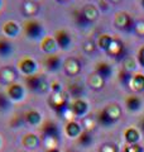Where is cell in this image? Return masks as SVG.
Wrapping results in <instances>:
<instances>
[{
	"instance_id": "cell-1",
	"label": "cell",
	"mask_w": 144,
	"mask_h": 152,
	"mask_svg": "<svg viewBox=\"0 0 144 152\" xmlns=\"http://www.w3.org/2000/svg\"><path fill=\"white\" fill-rule=\"evenodd\" d=\"M99 17H100L99 7L94 5V4H86L80 12L76 13V22L81 27H86L95 23L99 19Z\"/></svg>"
},
{
	"instance_id": "cell-2",
	"label": "cell",
	"mask_w": 144,
	"mask_h": 152,
	"mask_svg": "<svg viewBox=\"0 0 144 152\" xmlns=\"http://www.w3.org/2000/svg\"><path fill=\"white\" fill-rule=\"evenodd\" d=\"M25 85L28 90L34 93H39V94L47 93V90L51 88L49 83L42 75H37V74L25 76Z\"/></svg>"
},
{
	"instance_id": "cell-3",
	"label": "cell",
	"mask_w": 144,
	"mask_h": 152,
	"mask_svg": "<svg viewBox=\"0 0 144 152\" xmlns=\"http://www.w3.org/2000/svg\"><path fill=\"white\" fill-rule=\"evenodd\" d=\"M24 34H25L27 38L33 41L42 39L46 36L42 23L36 20V19H28V20L24 22Z\"/></svg>"
},
{
	"instance_id": "cell-4",
	"label": "cell",
	"mask_w": 144,
	"mask_h": 152,
	"mask_svg": "<svg viewBox=\"0 0 144 152\" xmlns=\"http://www.w3.org/2000/svg\"><path fill=\"white\" fill-rule=\"evenodd\" d=\"M48 104H49V107L58 114H63L67 109L70 108L68 96H67V94L65 91L52 93L49 99H48Z\"/></svg>"
},
{
	"instance_id": "cell-5",
	"label": "cell",
	"mask_w": 144,
	"mask_h": 152,
	"mask_svg": "<svg viewBox=\"0 0 144 152\" xmlns=\"http://www.w3.org/2000/svg\"><path fill=\"white\" fill-rule=\"evenodd\" d=\"M114 24L118 29L123 32H132L134 28V20L129 13L118 12L114 17Z\"/></svg>"
},
{
	"instance_id": "cell-6",
	"label": "cell",
	"mask_w": 144,
	"mask_h": 152,
	"mask_svg": "<svg viewBox=\"0 0 144 152\" xmlns=\"http://www.w3.org/2000/svg\"><path fill=\"white\" fill-rule=\"evenodd\" d=\"M106 53L108 56H110L111 58H115V60H121L125 57V46H124L123 41L120 39L118 37H113V41L110 43L109 48L106 50Z\"/></svg>"
},
{
	"instance_id": "cell-7",
	"label": "cell",
	"mask_w": 144,
	"mask_h": 152,
	"mask_svg": "<svg viewBox=\"0 0 144 152\" xmlns=\"http://www.w3.org/2000/svg\"><path fill=\"white\" fill-rule=\"evenodd\" d=\"M17 67H18V70L20 71L23 75L29 76V75H34L36 74V71L38 69V65H37L36 61L32 58V57L24 56L23 58L19 60Z\"/></svg>"
},
{
	"instance_id": "cell-8",
	"label": "cell",
	"mask_w": 144,
	"mask_h": 152,
	"mask_svg": "<svg viewBox=\"0 0 144 152\" xmlns=\"http://www.w3.org/2000/svg\"><path fill=\"white\" fill-rule=\"evenodd\" d=\"M62 67H63V71L67 76L73 77V76H77L81 72L82 64H81V61L79 58H76V57H68L63 62Z\"/></svg>"
},
{
	"instance_id": "cell-9",
	"label": "cell",
	"mask_w": 144,
	"mask_h": 152,
	"mask_svg": "<svg viewBox=\"0 0 144 152\" xmlns=\"http://www.w3.org/2000/svg\"><path fill=\"white\" fill-rule=\"evenodd\" d=\"M18 79V70L14 67V66H3L0 69V83L4 85H10L14 84Z\"/></svg>"
},
{
	"instance_id": "cell-10",
	"label": "cell",
	"mask_w": 144,
	"mask_h": 152,
	"mask_svg": "<svg viewBox=\"0 0 144 152\" xmlns=\"http://www.w3.org/2000/svg\"><path fill=\"white\" fill-rule=\"evenodd\" d=\"M20 10L25 18H33L38 15V13H39L41 4L36 0H24L20 5Z\"/></svg>"
},
{
	"instance_id": "cell-11",
	"label": "cell",
	"mask_w": 144,
	"mask_h": 152,
	"mask_svg": "<svg viewBox=\"0 0 144 152\" xmlns=\"http://www.w3.org/2000/svg\"><path fill=\"white\" fill-rule=\"evenodd\" d=\"M7 96L10 99V100L14 102H20L24 99V95H25V89H24L23 85L18 84V83H14L10 84L7 86Z\"/></svg>"
},
{
	"instance_id": "cell-12",
	"label": "cell",
	"mask_w": 144,
	"mask_h": 152,
	"mask_svg": "<svg viewBox=\"0 0 144 152\" xmlns=\"http://www.w3.org/2000/svg\"><path fill=\"white\" fill-rule=\"evenodd\" d=\"M41 131H42L44 141L46 140H56V141L60 140V129L56 123H53V122H51V121L46 122L41 127Z\"/></svg>"
},
{
	"instance_id": "cell-13",
	"label": "cell",
	"mask_w": 144,
	"mask_h": 152,
	"mask_svg": "<svg viewBox=\"0 0 144 152\" xmlns=\"http://www.w3.org/2000/svg\"><path fill=\"white\" fill-rule=\"evenodd\" d=\"M55 39L58 45V48L61 50H68L72 45V38L71 34L65 29H58L55 32Z\"/></svg>"
},
{
	"instance_id": "cell-14",
	"label": "cell",
	"mask_w": 144,
	"mask_h": 152,
	"mask_svg": "<svg viewBox=\"0 0 144 152\" xmlns=\"http://www.w3.org/2000/svg\"><path fill=\"white\" fill-rule=\"evenodd\" d=\"M41 50L47 55H55V52L58 50V45L52 36H44L41 39Z\"/></svg>"
},
{
	"instance_id": "cell-15",
	"label": "cell",
	"mask_w": 144,
	"mask_h": 152,
	"mask_svg": "<svg viewBox=\"0 0 144 152\" xmlns=\"http://www.w3.org/2000/svg\"><path fill=\"white\" fill-rule=\"evenodd\" d=\"M70 108L76 117H85L89 112V104L81 98L75 99V100L70 104Z\"/></svg>"
},
{
	"instance_id": "cell-16",
	"label": "cell",
	"mask_w": 144,
	"mask_h": 152,
	"mask_svg": "<svg viewBox=\"0 0 144 152\" xmlns=\"http://www.w3.org/2000/svg\"><path fill=\"white\" fill-rule=\"evenodd\" d=\"M44 66L48 71H52V72H55V71H58L61 67H62V61L61 58L57 55H48L46 58H44Z\"/></svg>"
},
{
	"instance_id": "cell-17",
	"label": "cell",
	"mask_w": 144,
	"mask_h": 152,
	"mask_svg": "<svg viewBox=\"0 0 144 152\" xmlns=\"http://www.w3.org/2000/svg\"><path fill=\"white\" fill-rule=\"evenodd\" d=\"M1 31L4 33V36H7L9 38H14L19 34V31H20V28H19V24L17 22L14 20H8L3 24L1 27Z\"/></svg>"
},
{
	"instance_id": "cell-18",
	"label": "cell",
	"mask_w": 144,
	"mask_h": 152,
	"mask_svg": "<svg viewBox=\"0 0 144 152\" xmlns=\"http://www.w3.org/2000/svg\"><path fill=\"white\" fill-rule=\"evenodd\" d=\"M95 72L101 76L104 80H108L113 76V67L108 62H99L95 66Z\"/></svg>"
},
{
	"instance_id": "cell-19",
	"label": "cell",
	"mask_w": 144,
	"mask_h": 152,
	"mask_svg": "<svg viewBox=\"0 0 144 152\" xmlns=\"http://www.w3.org/2000/svg\"><path fill=\"white\" fill-rule=\"evenodd\" d=\"M105 83H106V80H104L101 76L97 75L96 72H92L87 77V85L92 90H101L105 86Z\"/></svg>"
},
{
	"instance_id": "cell-20",
	"label": "cell",
	"mask_w": 144,
	"mask_h": 152,
	"mask_svg": "<svg viewBox=\"0 0 144 152\" xmlns=\"http://www.w3.org/2000/svg\"><path fill=\"white\" fill-rule=\"evenodd\" d=\"M104 109L109 115V118L114 122V124L120 119V117H121V109H120L118 104H109V105H106Z\"/></svg>"
},
{
	"instance_id": "cell-21",
	"label": "cell",
	"mask_w": 144,
	"mask_h": 152,
	"mask_svg": "<svg viewBox=\"0 0 144 152\" xmlns=\"http://www.w3.org/2000/svg\"><path fill=\"white\" fill-rule=\"evenodd\" d=\"M24 121L25 123H28L29 126H39L42 122V115L37 110H28L25 114H24Z\"/></svg>"
},
{
	"instance_id": "cell-22",
	"label": "cell",
	"mask_w": 144,
	"mask_h": 152,
	"mask_svg": "<svg viewBox=\"0 0 144 152\" xmlns=\"http://www.w3.org/2000/svg\"><path fill=\"white\" fill-rule=\"evenodd\" d=\"M66 133L71 138H77L81 133H82V129H81V126L77 122L70 121V122H67V124H66Z\"/></svg>"
},
{
	"instance_id": "cell-23",
	"label": "cell",
	"mask_w": 144,
	"mask_h": 152,
	"mask_svg": "<svg viewBox=\"0 0 144 152\" xmlns=\"http://www.w3.org/2000/svg\"><path fill=\"white\" fill-rule=\"evenodd\" d=\"M130 88L134 91H138V93L144 91V75L143 74H134L132 76Z\"/></svg>"
},
{
	"instance_id": "cell-24",
	"label": "cell",
	"mask_w": 144,
	"mask_h": 152,
	"mask_svg": "<svg viewBox=\"0 0 144 152\" xmlns=\"http://www.w3.org/2000/svg\"><path fill=\"white\" fill-rule=\"evenodd\" d=\"M22 143L25 148H37L38 145H39V138L33 134V133H28V134H24L23 136V140H22Z\"/></svg>"
},
{
	"instance_id": "cell-25",
	"label": "cell",
	"mask_w": 144,
	"mask_h": 152,
	"mask_svg": "<svg viewBox=\"0 0 144 152\" xmlns=\"http://www.w3.org/2000/svg\"><path fill=\"white\" fill-rule=\"evenodd\" d=\"M124 137H125V141L128 145H135L139 142V140H140V134H139L138 129H135V128H128V129L124 132Z\"/></svg>"
},
{
	"instance_id": "cell-26",
	"label": "cell",
	"mask_w": 144,
	"mask_h": 152,
	"mask_svg": "<svg viewBox=\"0 0 144 152\" xmlns=\"http://www.w3.org/2000/svg\"><path fill=\"white\" fill-rule=\"evenodd\" d=\"M125 105L128 108V110L130 112H138L142 108V100L140 98L135 96V95H130L125 99Z\"/></svg>"
},
{
	"instance_id": "cell-27",
	"label": "cell",
	"mask_w": 144,
	"mask_h": 152,
	"mask_svg": "<svg viewBox=\"0 0 144 152\" xmlns=\"http://www.w3.org/2000/svg\"><path fill=\"white\" fill-rule=\"evenodd\" d=\"M13 52V46L7 38L0 37V57H9Z\"/></svg>"
},
{
	"instance_id": "cell-28",
	"label": "cell",
	"mask_w": 144,
	"mask_h": 152,
	"mask_svg": "<svg viewBox=\"0 0 144 152\" xmlns=\"http://www.w3.org/2000/svg\"><path fill=\"white\" fill-rule=\"evenodd\" d=\"M96 122H97V124L103 126V127H111L114 124V122L110 119L109 115L105 112V109H101L99 113H97V117H96Z\"/></svg>"
},
{
	"instance_id": "cell-29",
	"label": "cell",
	"mask_w": 144,
	"mask_h": 152,
	"mask_svg": "<svg viewBox=\"0 0 144 152\" xmlns=\"http://www.w3.org/2000/svg\"><path fill=\"white\" fill-rule=\"evenodd\" d=\"M77 143L81 147H89L92 143V137H91V132L82 131V133L77 137Z\"/></svg>"
},
{
	"instance_id": "cell-30",
	"label": "cell",
	"mask_w": 144,
	"mask_h": 152,
	"mask_svg": "<svg viewBox=\"0 0 144 152\" xmlns=\"http://www.w3.org/2000/svg\"><path fill=\"white\" fill-rule=\"evenodd\" d=\"M111 41H113V36H110V34H101L99 37V39H97V47L100 50H103V51L106 52V50L109 48L110 43H111Z\"/></svg>"
},
{
	"instance_id": "cell-31",
	"label": "cell",
	"mask_w": 144,
	"mask_h": 152,
	"mask_svg": "<svg viewBox=\"0 0 144 152\" xmlns=\"http://www.w3.org/2000/svg\"><path fill=\"white\" fill-rule=\"evenodd\" d=\"M96 46H97V43H95L94 41L86 39L84 43H82V50H84L85 53L92 55V53H95V51H96Z\"/></svg>"
},
{
	"instance_id": "cell-32",
	"label": "cell",
	"mask_w": 144,
	"mask_h": 152,
	"mask_svg": "<svg viewBox=\"0 0 144 152\" xmlns=\"http://www.w3.org/2000/svg\"><path fill=\"white\" fill-rule=\"evenodd\" d=\"M68 93L72 95V96H75L76 99H80V96L84 94V90H82V88H81L80 85L72 84V85H70V88H68Z\"/></svg>"
},
{
	"instance_id": "cell-33",
	"label": "cell",
	"mask_w": 144,
	"mask_h": 152,
	"mask_svg": "<svg viewBox=\"0 0 144 152\" xmlns=\"http://www.w3.org/2000/svg\"><path fill=\"white\" fill-rule=\"evenodd\" d=\"M137 67V62L135 60H133L132 57L127 56L125 58H124V70L128 71V72H132V71H134Z\"/></svg>"
},
{
	"instance_id": "cell-34",
	"label": "cell",
	"mask_w": 144,
	"mask_h": 152,
	"mask_svg": "<svg viewBox=\"0 0 144 152\" xmlns=\"http://www.w3.org/2000/svg\"><path fill=\"white\" fill-rule=\"evenodd\" d=\"M10 99L7 96V94H3L0 93V112H4V110H8L10 108Z\"/></svg>"
},
{
	"instance_id": "cell-35",
	"label": "cell",
	"mask_w": 144,
	"mask_h": 152,
	"mask_svg": "<svg viewBox=\"0 0 144 152\" xmlns=\"http://www.w3.org/2000/svg\"><path fill=\"white\" fill-rule=\"evenodd\" d=\"M132 72H128V71L123 70L121 72H120V81H121V84L124 85V86H130V80H132Z\"/></svg>"
},
{
	"instance_id": "cell-36",
	"label": "cell",
	"mask_w": 144,
	"mask_h": 152,
	"mask_svg": "<svg viewBox=\"0 0 144 152\" xmlns=\"http://www.w3.org/2000/svg\"><path fill=\"white\" fill-rule=\"evenodd\" d=\"M96 119L95 118H92V117H85L84 118V126H85V128H86V131L87 132H91L94 129V128L96 127Z\"/></svg>"
},
{
	"instance_id": "cell-37",
	"label": "cell",
	"mask_w": 144,
	"mask_h": 152,
	"mask_svg": "<svg viewBox=\"0 0 144 152\" xmlns=\"http://www.w3.org/2000/svg\"><path fill=\"white\" fill-rule=\"evenodd\" d=\"M133 32L135 33L138 37H144V20H138L134 23Z\"/></svg>"
},
{
	"instance_id": "cell-38",
	"label": "cell",
	"mask_w": 144,
	"mask_h": 152,
	"mask_svg": "<svg viewBox=\"0 0 144 152\" xmlns=\"http://www.w3.org/2000/svg\"><path fill=\"white\" fill-rule=\"evenodd\" d=\"M124 152H143V148H142V146L140 145H129L127 146L125 148H124Z\"/></svg>"
},
{
	"instance_id": "cell-39",
	"label": "cell",
	"mask_w": 144,
	"mask_h": 152,
	"mask_svg": "<svg viewBox=\"0 0 144 152\" xmlns=\"http://www.w3.org/2000/svg\"><path fill=\"white\" fill-rule=\"evenodd\" d=\"M100 152H118V148H116V146L113 143H106L101 147Z\"/></svg>"
},
{
	"instance_id": "cell-40",
	"label": "cell",
	"mask_w": 144,
	"mask_h": 152,
	"mask_svg": "<svg viewBox=\"0 0 144 152\" xmlns=\"http://www.w3.org/2000/svg\"><path fill=\"white\" fill-rule=\"evenodd\" d=\"M137 60H138V64L144 67V46H142L138 51V56H137Z\"/></svg>"
},
{
	"instance_id": "cell-41",
	"label": "cell",
	"mask_w": 144,
	"mask_h": 152,
	"mask_svg": "<svg viewBox=\"0 0 144 152\" xmlns=\"http://www.w3.org/2000/svg\"><path fill=\"white\" fill-rule=\"evenodd\" d=\"M51 89H52V93H58V91H63V89H62V85L60 83H52L51 84Z\"/></svg>"
},
{
	"instance_id": "cell-42",
	"label": "cell",
	"mask_w": 144,
	"mask_h": 152,
	"mask_svg": "<svg viewBox=\"0 0 144 152\" xmlns=\"http://www.w3.org/2000/svg\"><path fill=\"white\" fill-rule=\"evenodd\" d=\"M46 152H61V151L57 148V147H55V148H48Z\"/></svg>"
},
{
	"instance_id": "cell-43",
	"label": "cell",
	"mask_w": 144,
	"mask_h": 152,
	"mask_svg": "<svg viewBox=\"0 0 144 152\" xmlns=\"http://www.w3.org/2000/svg\"><path fill=\"white\" fill-rule=\"evenodd\" d=\"M109 1L111 3V4H120V3L123 1V0H109Z\"/></svg>"
},
{
	"instance_id": "cell-44",
	"label": "cell",
	"mask_w": 144,
	"mask_h": 152,
	"mask_svg": "<svg viewBox=\"0 0 144 152\" xmlns=\"http://www.w3.org/2000/svg\"><path fill=\"white\" fill-rule=\"evenodd\" d=\"M139 127H140V129L144 132V118H143V119L140 121V124H139Z\"/></svg>"
},
{
	"instance_id": "cell-45",
	"label": "cell",
	"mask_w": 144,
	"mask_h": 152,
	"mask_svg": "<svg viewBox=\"0 0 144 152\" xmlns=\"http://www.w3.org/2000/svg\"><path fill=\"white\" fill-rule=\"evenodd\" d=\"M57 3H60V4H65V3H67V1H70V0H56Z\"/></svg>"
},
{
	"instance_id": "cell-46",
	"label": "cell",
	"mask_w": 144,
	"mask_h": 152,
	"mask_svg": "<svg viewBox=\"0 0 144 152\" xmlns=\"http://www.w3.org/2000/svg\"><path fill=\"white\" fill-rule=\"evenodd\" d=\"M140 5H142V8L144 9V0H140Z\"/></svg>"
},
{
	"instance_id": "cell-47",
	"label": "cell",
	"mask_w": 144,
	"mask_h": 152,
	"mask_svg": "<svg viewBox=\"0 0 144 152\" xmlns=\"http://www.w3.org/2000/svg\"><path fill=\"white\" fill-rule=\"evenodd\" d=\"M1 5H3V0H0V8H1Z\"/></svg>"
}]
</instances>
